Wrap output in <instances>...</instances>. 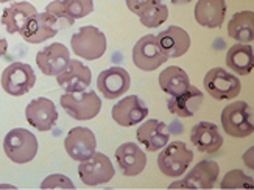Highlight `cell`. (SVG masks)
Segmentation results:
<instances>
[{"instance_id": "7a4b0ae2", "label": "cell", "mask_w": 254, "mask_h": 190, "mask_svg": "<svg viewBox=\"0 0 254 190\" xmlns=\"http://www.w3.org/2000/svg\"><path fill=\"white\" fill-rule=\"evenodd\" d=\"M70 47L78 58L95 61L102 58L106 52V36L97 27L86 25L72 35Z\"/></svg>"}, {"instance_id": "d590c367", "label": "cell", "mask_w": 254, "mask_h": 190, "mask_svg": "<svg viewBox=\"0 0 254 190\" xmlns=\"http://www.w3.org/2000/svg\"><path fill=\"white\" fill-rule=\"evenodd\" d=\"M170 2H172L173 5H186V3L192 2V0H170Z\"/></svg>"}, {"instance_id": "52a82bcc", "label": "cell", "mask_w": 254, "mask_h": 190, "mask_svg": "<svg viewBox=\"0 0 254 190\" xmlns=\"http://www.w3.org/2000/svg\"><path fill=\"white\" fill-rule=\"evenodd\" d=\"M204 89L215 100H233L242 92L240 80L222 67H214L204 76Z\"/></svg>"}, {"instance_id": "e0dca14e", "label": "cell", "mask_w": 254, "mask_h": 190, "mask_svg": "<svg viewBox=\"0 0 254 190\" xmlns=\"http://www.w3.org/2000/svg\"><path fill=\"white\" fill-rule=\"evenodd\" d=\"M136 137L147 151H159L170 140V131L164 122L158 119H150L137 128Z\"/></svg>"}, {"instance_id": "9a60e30c", "label": "cell", "mask_w": 254, "mask_h": 190, "mask_svg": "<svg viewBox=\"0 0 254 190\" xmlns=\"http://www.w3.org/2000/svg\"><path fill=\"white\" fill-rule=\"evenodd\" d=\"M60 30H63L60 22L50 13L44 11V13H38L30 20V24L20 33V36L28 44H41L57 36Z\"/></svg>"}, {"instance_id": "d6986e66", "label": "cell", "mask_w": 254, "mask_h": 190, "mask_svg": "<svg viewBox=\"0 0 254 190\" xmlns=\"http://www.w3.org/2000/svg\"><path fill=\"white\" fill-rule=\"evenodd\" d=\"M116 161L125 176H137L147 165V156L134 142L122 143L116 150Z\"/></svg>"}, {"instance_id": "cb8c5ba5", "label": "cell", "mask_w": 254, "mask_h": 190, "mask_svg": "<svg viewBox=\"0 0 254 190\" xmlns=\"http://www.w3.org/2000/svg\"><path fill=\"white\" fill-rule=\"evenodd\" d=\"M220 167L215 161H200L184 180L192 184V189H212L218 180Z\"/></svg>"}, {"instance_id": "8fae6325", "label": "cell", "mask_w": 254, "mask_h": 190, "mask_svg": "<svg viewBox=\"0 0 254 190\" xmlns=\"http://www.w3.org/2000/svg\"><path fill=\"white\" fill-rule=\"evenodd\" d=\"M25 119L38 131H50L58 122V111L52 100L39 97L31 100L25 108Z\"/></svg>"}, {"instance_id": "83f0119b", "label": "cell", "mask_w": 254, "mask_h": 190, "mask_svg": "<svg viewBox=\"0 0 254 190\" xmlns=\"http://www.w3.org/2000/svg\"><path fill=\"white\" fill-rule=\"evenodd\" d=\"M137 16L143 27L158 28L169 19V8L165 6L162 0H151L147 6H143Z\"/></svg>"}, {"instance_id": "277c9868", "label": "cell", "mask_w": 254, "mask_h": 190, "mask_svg": "<svg viewBox=\"0 0 254 190\" xmlns=\"http://www.w3.org/2000/svg\"><path fill=\"white\" fill-rule=\"evenodd\" d=\"M193 161V153L189 147L181 142L175 140L167 143L158 156V167L159 170L169 178H180L183 176L189 165Z\"/></svg>"}, {"instance_id": "5b68a950", "label": "cell", "mask_w": 254, "mask_h": 190, "mask_svg": "<svg viewBox=\"0 0 254 190\" xmlns=\"http://www.w3.org/2000/svg\"><path fill=\"white\" fill-rule=\"evenodd\" d=\"M222 127L231 137H248L254 131L253 109L247 102L229 103L222 111Z\"/></svg>"}, {"instance_id": "f546056e", "label": "cell", "mask_w": 254, "mask_h": 190, "mask_svg": "<svg viewBox=\"0 0 254 190\" xmlns=\"http://www.w3.org/2000/svg\"><path fill=\"white\" fill-rule=\"evenodd\" d=\"M65 11L76 20L89 16L94 11L92 0H63Z\"/></svg>"}, {"instance_id": "74e56055", "label": "cell", "mask_w": 254, "mask_h": 190, "mask_svg": "<svg viewBox=\"0 0 254 190\" xmlns=\"http://www.w3.org/2000/svg\"><path fill=\"white\" fill-rule=\"evenodd\" d=\"M8 2H13V0H0V3H8Z\"/></svg>"}, {"instance_id": "7402d4cb", "label": "cell", "mask_w": 254, "mask_h": 190, "mask_svg": "<svg viewBox=\"0 0 254 190\" xmlns=\"http://www.w3.org/2000/svg\"><path fill=\"white\" fill-rule=\"evenodd\" d=\"M203 100H204L203 92L198 87L190 84L183 94L170 97L167 102V108L173 116L187 119V117H193L198 113V109L203 105Z\"/></svg>"}, {"instance_id": "7c38bea8", "label": "cell", "mask_w": 254, "mask_h": 190, "mask_svg": "<svg viewBox=\"0 0 254 190\" xmlns=\"http://www.w3.org/2000/svg\"><path fill=\"white\" fill-rule=\"evenodd\" d=\"M131 86V76L124 67H109L98 73L97 87L108 100H116L127 94Z\"/></svg>"}, {"instance_id": "5bb4252c", "label": "cell", "mask_w": 254, "mask_h": 190, "mask_svg": "<svg viewBox=\"0 0 254 190\" xmlns=\"http://www.w3.org/2000/svg\"><path fill=\"white\" fill-rule=\"evenodd\" d=\"M70 61V53L67 47L61 42H53L50 46L44 47L36 55V64L39 70L47 76H57L60 75L65 65Z\"/></svg>"}, {"instance_id": "ba28073f", "label": "cell", "mask_w": 254, "mask_h": 190, "mask_svg": "<svg viewBox=\"0 0 254 190\" xmlns=\"http://www.w3.org/2000/svg\"><path fill=\"white\" fill-rule=\"evenodd\" d=\"M78 175L86 186L94 187L106 184L114 178V165L106 154L95 151L89 159L78 165Z\"/></svg>"}, {"instance_id": "d4e9b609", "label": "cell", "mask_w": 254, "mask_h": 190, "mask_svg": "<svg viewBox=\"0 0 254 190\" xmlns=\"http://www.w3.org/2000/svg\"><path fill=\"white\" fill-rule=\"evenodd\" d=\"M226 65L237 75H248L254 69V52L250 44H234L226 53Z\"/></svg>"}, {"instance_id": "836d02e7", "label": "cell", "mask_w": 254, "mask_h": 190, "mask_svg": "<svg viewBox=\"0 0 254 190\" xmlns=\"http://www.w3.org/2000/svg\"><path fill=\"white\" fill-rule=\"evenodd\" d=\"M253 151H254V150H253V147H251V148L245 153V156H244V161H245L247 167H248V169H251V170H253V167H254V165H253Z\"/></svg>"}, {"instance_id": "6da1fadb", "label": "cell", "mask_w": 254, "mask_h": 190, "mask_svg": "<svg viewBox=\"0 0 254 190\" xmlns=\"http://www.w3.org/2000/svg\"><path fill=\"white\" fill-rule=\"evenodd\" d=\"M38 139L28 129L14 128L3 139V151L14 164H27L38 154Z\"/></svg>"}, {"instance_id": "8d00e7d4", "label": "cell", "mask_w": 254, "mask_h": 190, "mask_svg": "<svg viewBox=\"0 0 254 190\" xmlns=\"http://www.w3.org/2000/svg\"><path fill=\"white\" fill-rule=\"evenodd\" d=\"M0 189H16V187L11 184H0Z\"/></svg>"}, {"instance_id": "8992f818", "label": "cell", "mask_w": 254, "mask_h": 190, "mask_svg": "<svg viewBox=\"0 0 254 190\" xmlns=\"http://www.w3.org/2000/svg\"><path fill=\"white\" fill-rule=\"evenodd\" d=\"M36 83L35 70L31 69V65L25 63H13L9 64L6 69L2 72L0 78V84L2 89L13 97H22L27 92L31 91V87Z\"/></svg>"}, {"instance_id": "484cf974", "label": "cell", "mask_w": 254, "mask_h": 190, "mask_svg": "<svg viewBox=\"0 0 254 190\" xmlns=\"http://www.w3.org/2000/svg\"><path fill=\"white\" fill-rule=\"evenodd\" d=\"M228 35L240 44H250L254 41V13L240 11L228 22Z\"/></svg>"}, {"instance_id": "4dcf8cb0", "label": "cell", "mask_w": 254, "mask_h": 190, "mask_svg": "<svg viewBox=\"0 0 254 190\" xmlns=\"http://www.w3.org/2000/svg\"><path fill=\"white\" fill-rule=\"evenodd\" d=\"M46 11H47V13H50L55 19L60 22L61 28H67V27L73 25L75 19L67 13V11H65L63 0H53V2H50L46 6Z\"/></svg>"}, {"instance_id": "4316f807", "label": "cell", "mask_w": 254, "mask_h": 190, "mask_svg": "<svg viewBox=\"0 0 254 190\" xmlns=\"http://www.w3.org/2000/svg\"><path fill=\"white\" fill-rule=\"evenodd\" d=\"M159 86L165 94L175 97L183 94L190 86V80L181 67L170 65L159 73Z\"/></svg>"}, {"instance_id": "e575fe53", "label": "cell", "mask_w": 254, "mask_h": 190, "mask_svg": "<svg viewBox=\"0 0 254 190\" xmlns=\"http://www.w3.org/2000/svg\"><path fill=\"white\" fill-rule=\"evenodd\" d=\"M6 50H8V42H6L5 38L0 36V58H2L3 55L6 53Z\"/></svg>"}, {"instance_id": "2e32d148", "label": "cell", "mask_w": 254, "mask_h": 190, "mask_svg": "<svg viewBox=\"0 0 254 190\" xmlns=\"http://www.w3.org/2000/svg\"><path fill=\"white\" fill-rule=\"evenodd\" d=\"M92 73L87 65L78 60H70L65 69L57 75V81L64 92H81L91 86Z\"/></svg>"}, {"instance_id": "9c48e42d", "label": "cell", "mask_w": 254, "mask_h": 190, "mask_svg": "<svg viewBox=\"0 0 254 190\" xmlns=\"http://www.w3.org/2000/svg\"><path fill=\"white\" fill-rule=\"evenodd\" d=\"M167 61L154 35L142 36L132 49V63L143 72H153Z\"/></svg>"}, {"instance_id": "4fadbf2b", "label": "cell", "mask_w": 254, "mask_h": 190, "mask_svg": "<svg viewBox=\"0 0 254 190\" xmlns=\"http://www.w3.org/2000/svg\"><path fill=\"white\" fill-rule=\"evenodd\" d=\"M148 116V108L137 95L124 97L113 106V119L120 127H134Z\"/></svg>"}, {"instance_id": "f1b7e54d", "label": "cell", "mask_w": 254, "mask_h": 190, "mask_svg": "<svg viewBox=\"0 0 254 190\" xmlns=\"http://www.w3.org/2000/svg\"><path fill=\"white\" fill-rule=\"evenodd\" d=\"M222 189H254L253 178L245 175L242 170H231L225 175L222 184Z\"/></svg>"}, {"instance_id": "1f68e13d", "label": "cell", "mask_w": 254, "mask_h": 190, "mask_svg": "<svg viewBox=\"0 0 254 190\" xmlns=\"http://www.w3.org/2000/svg\"><path fill=\"white\" fill-rule=\"evenodd\" d=\"M41 189H75V186L65 175L55 173L42 181Z\"/></svg>"}, {"instance_id": "44dd1931", "label": "cell", "mask_w": 254, "mask_h": 190, "mask_svg": "<svg viewBox=\"0 0 254 190\" xmlns=\"http://www.w3.org/2000/svg\"><path fill=\"white\" fill-rule=\"evenodd\" d=\"M190 142L193 147L206 154L217 153L223 145V137L218 131V127L211 122H200L190 131Z\"/></svg>"}, {"instance_id": "d6a6232c", "label": "cell", "mask_w": 254, "mask_h": 190, "mask_svg": "<svg viewBox=\"0 0 254 190\" xmlns=\"http://www.w3.org/2000/svg\"><path fill=\"white\" fill-rule=\"evenodd\" d=\"M125 2H127V6H128V9L131 11V13L139 14L140 11L143 9V6H147L151 0H125Z\"/></svg>"}, {"instance_id": "ac0fdd59", "label": "cell", "mask_w": 254, "mask_h": 190, "mask_svg": "<svg viewBox=\"0 0 254 190\" xmlns=\"http://www.w3.org/2000/svg\"><path fill=\"white\" fill-rule=\"evenodd\" d=\"M156 41L159 44V49L162 53L170 58H180L184 53H187L190 47V36L184 28L172 25L156 35Z\"/></svg>"}, {"instance_id": "603a6c76", "label": "cell", "mask_w": 254, "mask_h": 190, "mask_svg": "<svg viewBox=\"0 0 254 190\" xmlns=\"http://www.w3.org/2000/svg\"><path fill=\"white\" fill-rule=\"evenodd\" d=\"M225 0H198L195 5V20L206 28H220L226 16Z\"/></svg>"}, {"instance_id": "ffe728a7", "label": "cell", "mask_w": 254, "mask_h": 190, "mask_svg": "<svg viewBox=\"0 0 254 190\" xmlns=\"http://www.w3.org/2000/svg\"><path fill=\"white\" fill-rule=\"evenodd\" d=\"M38 14V9L28 2H14L6 6L2 13V25L9 35H16L25 30L30 20Z\"/></svg>"}, {"instance_id": "3957f363", "label": "cell", "mask_w": 254, "mask_h": 190, "mask_svg": "<svg viewBox=\"0 0 254 190\" xmlns=\"http://www.w3.org/2000/svg\"><path fill=\"white\" fill-rule=\"evenodd\" d=\"M60 103L65 114L75 120H91L97 117L102 109V100L95 91L64 92Z\"/></svg>"}, {"instance_id": "30bf717a", "label": "cell", "mask_w": 254, "mask_h": 190, "mask_svg": "<svg viewBox=\"0 0 254 190\" xmlns=\"http://www.w3.org/2000/svg\"><path fill=\"white\" fill-rule=\"evenodd\" d=\"M64 148L73 161L83 162L95 153L97 139L95 134L86 127L72 128L64 139Z\"/></svg>"}]
</instances>
